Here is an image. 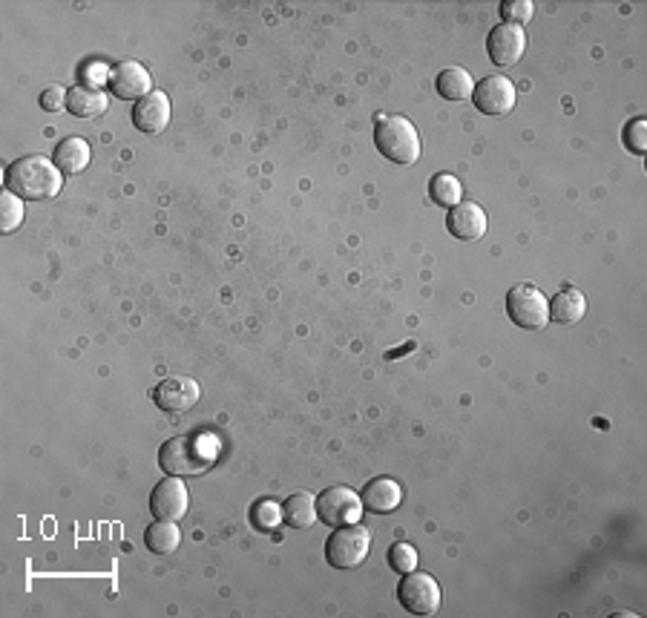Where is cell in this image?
Wrapping results in <instances>:
<instances>
[{
  "instance_id": "1",
  "label": "cell",
  "mask_w": 647,
  "mask_h": 618,
  "mask_svg": "<svg viewBox=\"0 0 647 618\" xmlns=\"http://www.w3.org/2000/svg\"><path fill=\"white\" fill-rule=\"evenodd\" d=\"M3 179H6V190H12L15 196L29 199V202L55 199L64 187V173L47 156H24V159L12 161Z\"/></svg>"
},
{
  "instance_id": "2",
  "label": "cell",
  "mask_w": 647,
  "mask_h": 618,
  "mask_svg": "<svg viewBox=\"0 0 647 618\" xmlns=\"http://www.w3.org/2000/svg\"><path fill=\"white\" fill-rule=\"evenodd\" d=\"M219 458L216 440L208 435H179L170 437L159 449V466L173 478L202 475Z\"/></svg>"
},
{
  "instance_id": "3",
  "label": "cell",
  "mask_w": 647,
  "mask_h": 618,
  "mask_svg": "<svg viewBox=\"0 0 647 618\" xmlns=\"http://www.w3.org/2000/svg\"><path fill=\"white\" fill-rule=\"evenodd\" d=\"M377 150L394 164H415L420 159V136L417 127L403 115H386L374 127Z\"/></svg>"
},
{
  "instance_id": "4",
  "label": "cell",
  "mask_w": 647,
  "mask_h": 618,
  "mask_svg": "<svg viewBox=\"0 0 647 618\" xmlns=\"http://www.w3.org/2000/svg\"><path fill=\"white\" fill-rule=\"evenodd\" d=\"M371 552V532L360 524L337 527L325 541V561L334 570H354Z\"/></svg>"
},
{
  "instance_id": "5",
  "label": "cell",
  "mask_w": 647,
  "mask_h": 618,
  "mask_svg": "<svg viewBox=\"0 0 647 618\" xmlns=\"http://www.w3.org/2000/svg\"><path fill=\"white\" fill-rule=\"evenodd\" d=\"M507 311L524 331H541L550 322V302L535 285H515L507 294Z\"/></svg>"
},
{
  "instance_id": "6",
  "label": "cell",
  "mask_w": 647,
  "mask_h": 618,
  "mask_svg": "<svg viewBox=\"0 0 647 618\" xmlns=\"http://www.w3.org/2000/svg\"><path fill=\"white\" fill-rule=\"evenodd\" d=\"M397 598L403 604L406 613L412 616H435L440 610V584L429 573H412L403 575L400 587H397Z\"/></svg>"
},
{
  "instance_id": "7",
  "label": "cell",
  "mask_w": 647,
  "mask_h": 618,
  "mask_svg": "<svg viewBox=\"0 0 647 618\" xmlns=\"http://www.w3.org/2000/svg\"><path fill=\"white\" fill-rule=\"evenodd\" d=\"M317 515L328 527H348V524H360L363 515V501L357 492H351L348 486H331L317 498Z\"/></svg>"
},
{
  "instance_id": "8",
  "label": "cell",
  "mask_w": 647,
  "mask_h": 618,
  "mask_svg": "<svg viewBox=\"0 0 647 618\" xmlns=\"http://www.w3.org/2000/svg\"><path fill=\"white\" fill-rule=\"evenodd\" d=\"M486 52L492 58V64L498 67H515L524 52H527V35H524V26H515V23H498L489 38H486Z\"/></svg>"
},
{
  "instance_id": "9",
  "label": "cell",
  "mask_w": 647,
  "mask_h": 618,
  "mask_svg": "<svg viewBox=\"0 0 647 618\" xmlns=\"http://www.w3.org/2000/svg\"><path fill=\"white\" fill-rule=\"evenodd\" d=\"M190 506V492L179 478H167V481L156 483L153 495H150V512L159 521H182Z\"/></svg>"
},
{
  "instance_id": "10",
  "label": "cell",
  "mask_w": 647,
  "mask_h": 618,
  "mask_svg": "<svg viewBox=\"0 0 647 618\" xmlns=\"http://www.w3.org/2000/svg\"><path fill=\"white\" fill-rule=\"evenodd\" d=\"M110 90L121 101H141L153 92V81L139 61H121L118 67L110 69Z\"/></svg>"
},
{
  "instance_id": "11",
  "label": "cell",
  "mask_w": 647,
  "mask_h": 618,
  "mask_svg": "<svg viewBox=\"0 0 647 618\" xmlns=\"http://www.w3.org/2000/svg\"><path fill=\"white\" fill-rule=\"evenodd\" d=\"M472 98H475V107L481 113L507 115L515 107V87H512V81L504 78V75H489V78H484L475 87Z\"/></svg>"
},
{
  "instance_id": "12",
  "label": "cell",
  "mask_w": 647,
  "mask_h": 618,
  "mask_svg": "<svg viewBox=\"0 0 647 618\" xmlns=\"http://www.w3.org/2000/svg\"><path fill=\"white\" fill-rule=\"evenodd\" d=\"M446 228L461 242H478V239L486 236L489 219H486V210L478 202H458L446 216Z\"/></svg>"
},
{
  "instance_id": "13",
  "label": "cell",
  "mask_w": 647,
  "mask_h": 618,
  "mask_svg": "<svg viewBox=\"0 0 647 618\" xmlns=\"http://www.w3.org/2000/svg\"><path fill=\"white\" fill-rule=\"evenodd\" d=\"M199 383L190 377H167L156 389H153V400L164 412H187L199 403Z\"/></svg>"
},
{
  "instance_id": "14",
  "label": "cell",
  "mask_w": 647,
  "mask_h": 618,
  "mask_svg": "<svg viewBox=\"0 0 647 618\" xmlns=\"http://www.w3.org/2000/svg\"><path fill=\"white\" fill-rule=\"evenodd\" d=\"M133 124L141 133H162L170 124V98L162 90H153L144 95L139 104L133 107Z\"/></svg>"
},
{
  "instance_id": "15",
  "label": "cell",
  "mask_w": 647,
  "mask_h": 618,
  "mask_svg": "<svg viewBox=\"0 0 647 618\" xmlns=\"http://www.w3.org/2000/svg\"><path fill=\"white\" fill-rule=\"evenodd\" d=\"M360 501H363V509H369L374 515H389L403 504V486L392 478H374L366 483Z\"/></svg>"
},
{
  "instance_id": "16",
  "label": "cell",
  "mask_w": 647,
  "mask_h": 618,
  "mask_svg": "<svg viewBox=\"0 0 647 618\" xmlns=\"http://www.w3.org/2000/svg\"><path fill=\"white\" fill-rule=\"evenodd\" d=\"M90 159H93V150H90V144L84 141V138L70 136L64 138L58 147H55V153H52V161H55V167L64 173V176H75V173H84L87 167H90Z\"/></svg>"
},
{
  "instance_id": "17",
  "label": "cell",
  "mask_w": 647,
  "mask_h": 618,
  "mask_svg": "<svg viewBox=\"0 0 647 618\" xmlns=\"http://www.w3.org/2000/svg\"><path fill=\"white\" fill-rule=\"evenodd\" d=\"M584 314H587V299L573 285H564L550 302V320L561 322V325L584 320Z\"/></svg>"
},
{
  "instance_id": "18",
  "label": "cell",
  "mask_w": 647,
  "mask_h": 618,
  "mask_svg": "<svg viewBox=\"0 0 647 618\" xmlns=\"http://www.w3.org/2000/svg\"><path fill=\"white\" fill-rule=\"evenodd\" d=\"M110 107L107 95L98 90V87H87V84H75L67 98V110L78 118H95V115H104Z\"/></svg>"
},
{
  "instance_id": "19",
  "label": "cell",
  "mask_w": 647,
  "mask_h": 618,
  "mask_svg": "<svg viewBox=\"0 0 647 618\" xmlns=\"http://www.w3.org/2000/svg\"><path fill=\"white\" fill-rule=\"evenodd\" d=\"M282 521L294 529H308L320 521L317 515V498L311 492H297L282 504Z\"/></svg>"
},
{
  "instance_id": "20",
  "label": "cell",
  "mask_w": 647,
  "mask_h": 618,
  "mask_svg": "<svg viewBox=\"0 0 647 618\" xmlns=\"http://www.w3.org/2000/svg\"><path fill=\"white\" fill-rule=\"evenodd\" d=\"M182 544V532L176 527V521H153L150 527L144 529V547L153 555H170L179 550Z\"/></svg>"
},
{
  "instance_id": "21",
  "label": "cell",
  "mask_w": 647,
  "mask_h": 618,
  "mask_svg": "<svg viewBox=\"0 0 647 618\" xmlns=\"http://www.w3.org/2000/svg\"><path fill=\"white\" fill-rule=\"evenodd\" d=\"M435 87H438V92L446 101H466L475 92V81H472V75L466 69L449 67L440 72Z\"/></svg>"
},
{
  "instance_id": "22",
  "label": "cell",
  "mask_w": 647,
  "mask_h": 618,
  "mask_svg": "<svg viewBox=\"0 0 647 618\" xmlns=\"http://www.w3.org/2000/svg\"><path fill=\"white\" fill-rule=\"evenodd\" d=\"M429 196L432 202L440 207H455L458 202H463V184L452 176V173H438L432 182H429Z\"/></svg>"
},
{
  "instance_id": "23",
  "label": "cell",
  "mask_w": 647,
  "mask_h": 618,
  "mask_svg": "<svg viewBox=\"0 0 647 618\" xmlns=\"http://www.w3.org/2000/svg\"><path fill=\"white\" fill-rule=\"evenodd\" d=\"M21 222H24V199L15 196L12 190H3V196H0V230L12 233V230L21 228Z\"/></svg>"
},
{
  "instance_id": "24",
  "label": "cell",
  "mask_w": 647,
  "mask_h": 618,
  "mask_svg": "<svg viewBox=\"0 0 647 618\" xmlns=\"http://www.w3.org/2000/svg\"><path fill=\"white\" fill-rule=\"evenodd\" d=\"M282 521V506L277 501H256L254 509H251V524H254L259 532H274Z\"/></svg>"
},
{
  "instance_id": "25",
  "label": "cell",
  "mask_w": 647,
  "mask_h": 618,
  "mask_svg": "<svg viewBox=\"0 0 647 618\" xmlns=\"http://www.w3.org/2000/svg\"><path fill=\"white\" fill-rule=\"evenodd\" d=\"M389 567H392L394 573L406 575L412 573V570H417V550L412 547V544H394V547H389Z\"/></svg>"
},
{
  "instance_id": "26",
  "label": "cell",
  "mask_w": 647,
  "mask_h": 618,
  "mask_svg": "<svg viewBox=\"0 0 647 618\" xmlns=\"http://www.w3.org/2000/svg\"><path fill=\"white\" fill-rule=\"evenodd\" d=\"M624 144L630 153L636 156H645L647 153V121L645 118H633L627 127H624Z\"/></svg>"
},
{
  "instance_id": "27",
  "label": "cell",
  "mask_w": 647,
  "mask_h": 618,
  "mask_svg": "<svg viewBox=\"0 0 647 618\" xmlns=\"http://www.w3.org/2000/svg\"><path fill=\"white\" fill-rule=\"evenodd\" d=\"M532 12H535V6H532L530 0H507V3H501L504 23H515V26H521V23L532 21Z\"/></svg>"
},
{
  "instance_id": "28",
  "label": "cell",
  "mask_w": 647,
  "mask_h": 618,
  "mask_svg": "<svg viewBox=\"0 0 647 618\" xmlns=\"http://www.w3.org/2000/svg\"><path fill=\"white\" fill-rule=\"evenodd\" d=\"M67 98H70V92L55 84V87H49V90L41 92V107H44L47 113H58V110H64V107H67Z\"/></svg>"
},
{
  "instance_id": "29",
  "label": "cell",
  "mask_w": 647,
  "mask_h": 618,
  "mask_svg": "<svg viewBox=\"0 0 647 618\" xmlns=\"http://www.w3.org/2000/svg\"><path fill=\"white\" fill-rule=\"evenodd\" d=\"M104 81L110 84V72H107L104 64H87V67H84V84H87V87H98V90H101Z\"/></svg>"
}]
</instances>
